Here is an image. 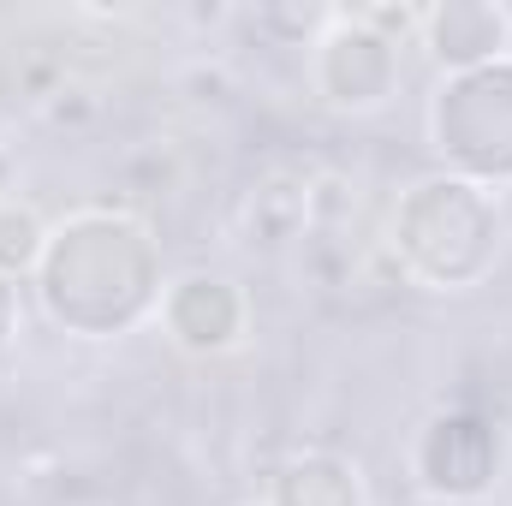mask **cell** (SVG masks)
Instances as JSON below:
<instances>
[{"label":"cell","mask_w":512,"mask_h":506,"mask_svg":"<svg viewBox=\"0 0 512 506\" xmlns=\"http://www.w3.org/2000/svg\"><path fill=\"white\" fill-rule=\"evenodd\" d=\"M304 209H310V233H316V239L346 233V227H352V215H358V185H352L346 173L322 167V173H310V179H304Z\"/></svg>","instance_id":"cell-9"},{"label":"cell","mask_w":512,"mask_h":506,"mask_svg":"<svg viewBox=\"0 0 512 506\" xmlns=\"http://www.w3.org/2000/svg\"><path fill=\"white\" fill-rule=\"evenodd\" d=\"M489 131L501 137V167L512 185V54L477 72H447L429 96V143L471 185L489 167Z\"/></svg>","instance_id":"cell-1"},{"label":"cell","mask_w":512,"mask_h":506,"mask_svg":"<svg viewBox=\"0 0 512 506\" xmlns=\"http://www.w3.org/2000/svg\"><path fill=\"white\" fill-rule=\"evenodd\" d=\"M18 328H24V310H18V286L0 274V370H6V358H12V346H18Z\"/></svg>","instance_id":"cell-12"},{"label":"cell","mask_w":512,"mask_h":506,"mask_svg":"<svg viewBox=\"0 0 512 506\" xmlns=\"http://www.w3.org/2000/svg\"><path fill=\"white\" fill-rule=\"evenodd\" d=\"M411 471L429 501H483V495H495V483H507L501 435L471 411H441L417 429Z\"/></svg>","instance_id":"cell-2"},{"label":"cell","mask_w":512,"mask_h":506,"mask_svg":"<svg viewBox=\"0 0 512 506\" xmlns=\"http://www.w3.org/2000/svg\"><path fill=\"white\" fill-rule=\"evenodd\" d=\"M245 506H262V501H245Z\"/></svg>","instance_id":"cell-13"},{"label":"cell","mask_w":512,"mask_h":506,"mask_svg":"<svg viewBox=\"0 0 512 506\" xmlns=\"http://www.w3.org/2000/svg\"><path fill=\"white\" fill-rule=\"evenodd\" d=\"M161 328L179 352H197V358H215V352H233L251 328V304L245 292L227 280V274H179L173 286H161Z\"/></svg>","instance_id":"cell-4"},{"label":"cell","mask_w":512,"mask_h":506,"mask_svg":"<svg viewBox=\"0 0 512 506\" xmlns=\"http://www.w3.org/2000/svg\"><path fill=\"white\" fill-rule=\"evenodd\" d=\"M429 54L447 66V72H477V66H495L512 54V6L495 0H441V6H423V30Z\"/></svg>","instance_id":"cell-5"},{"label":"cell","mask_w":512,"mask_h":506,"mask_svg":"<svg viewBox=\"0 0 512 506\" xmlns=\"http://www.w3.org/2000/svg\"><path fill=\"white\" fill-rule=\"evenodd\" d=\"M42 251H48V227L30 203L18 197H0V274L18 280V274H36L42 268Z\"/></svg>","instance_id":"cell-8"},{"label":"cell","mask_w":512,"mask_h":506,"mask_svg":"<svg viewBox=\"0 0 512 506\" xmlns=\"http://www.w3.org/2000/svg\"><path fill=\"white\" fill-rule=\"evenodd\" d=\"M334 12L340 6H256L251 24L274 48H316V36L334 24Z\"/></svg>","instance_id":"cell-10"},{"label":"cell","mask_w":512,"mask_h":506,"mask_svg":"<svg viewBox=\"0 0 512 506\" xmlns=\"http://www.w3.org/2000/svg\"><path fill=\"white\" fill-rule=\"evenodd\" d=\"M310 84L334 114H376L399 90V48L364 30L352 6H340L334 24L310 48Z\"/></svg>","instance_id":"cell-3"},{"label":"cell","mask_w":512,"mask_h":506,"mask_svg":"<svg viewBox=\"0 0 512 506\" xmlns=\"http://www.w3.org/2000/svg\"><path fill=\"white\" fill-rule=\"evenodd\" d=\"M507 483H512V471H507Z\"/></svg>","instance_id":"cell-14"},{"label":"cell","mask_w":512,"mask_h":506,"mask_svg":"<svg viewBox=\"0 0 512 506\" xmlns=\"http://www.w3.org/2000/svg\"><path fill=\"white\" fill-rule=\"evenodd\" d=\"M304 179L310 173H274L245 191L239 203V233L251 251H286L292 239L310 233V209H304Z\"/></svg>","instance_id":"cell-6"},{"label":"cell","mask_w":512,"mask_h":506,"mask_svg":"<svg viewBox=\"0 0 512 506\" xmlns=\"http://www.w3.org/2000/svg\"><path fill=\"white\" fill-rule=\"evenodd\" d=\"M42 108V120H54V126H90L96 114H102V102L84 90V84H72V78H60V90L48 96V102H36Z\"/></svg>","instance_id":"cell-11"},{"label":"cell","mask_w":512,"mask_h":506,"mask_svg":"<svg viewBox=\"0 0 512 506\" xmlns=\"http://www.w3.org/2000/svg\"><path fill=\"white\" fill-rule=\"evenodd\" d=\"M262 506H370L364 501V471L340 453H298L280 465L274 489Z\"/></svg>","instance_id":"cell-7"}]
</instances>
